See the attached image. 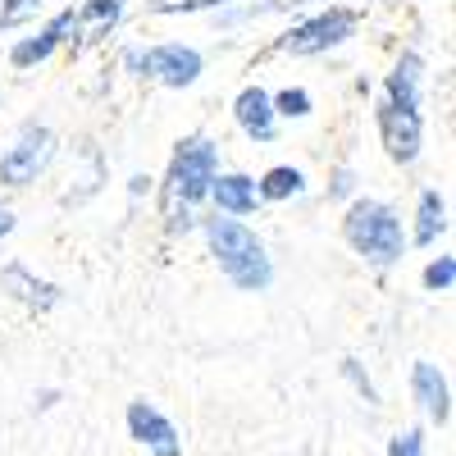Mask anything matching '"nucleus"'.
<instances>
[{"label": "nucleus", "instance_id": "nucleus-1", "mask_svg": "<svg viewBox=\"0 0 456 456\" xmlns=\"http://www.w3.org/2000/svg\"><path fill=\"white\" fill-rule=\"evenodd\" d=\"M206 238H210V251L219 260V270L228 274V283L242 288V292H265L274 279L270 270V256H265L260 238L251 233L247 224L238 219H206Z\"/></svg>", "mask_w": 456, "mask_h": 456}, {"label": "nucleus", "instance_id": "nucleus-2", "mask_svg": "<svg viewBox=\"0 0 456 456\" xmlns=\"http://www.w3.org/2000/svg\"><path fill=\"white\" fill-rule=\"evenodd\" d=\"M210 183H215V146L206 137H187L169 165V178H165V219L174 233L187 228L192 206L210 192Z\"/></svg>", "mask_w": 456, "mask_h": 456}, {"label": "nucleus", "instance_id": "nucleus-3", "mask_svg": "<svg viewBox=\"0 0 456 456\" xmlns=\"http://www.w3.org/2000/svg\"><path fill=\"white\" fill-rule=\"evenodd\" d=\"M342 233L370 265H393L402 256V219L384 201H356L342 219Z\"/></svg>", "mask_w": 456, "mask_h": 456}, {"label": "nucleus", "instance_id": "nucleus-4", "mask_svg": "<svg viewBox=\"0 0 456 456\" xmlns=\"http://www.w3.org/2000/svg\"><path fill=\"white\" fill-rule=\"evenodd\" d=\"M55 156V133L51 128H23V137L0 156V183H10V187H28L37 174H42Z\"/></svg>", "mask_w": 456, "mask_h": 456}, {"label": "nucleus", "instance_id": "nucleus-5", "mask_svg": "<svg viewBox=\"0 0 456 456\" xmlns=\"http://www.w3.org/2000/svg\"><path fill=\"white\" fill-rule=\"evenodd\" d=\"M352 28H356V14H352V10L315 14V19H306L301 28H292V32L283 37V51H288V55H320V51H329V46H338V42H347Z\"/></svg>", "mask_w": 456, "mask_h": 456}, {"label": "nucleus", "instance_id": "nucleus-6", "mask_svg": "<svg viewBox=\"0 0 456 456\" xmlns=\"http://www.w3.org/2000/svg\"><path fill=\"white\" fill-rule=\"evenodd\" d=\"M128 64L137 73H151V78H160L165 87H187V83H197V73H201V55L192 46H156V51H133Z\"/></svg>", "mask_w": 456, "mask_h": 456}, {"label": "nucleus", "instance_id": "nucleus-7", "mask_svg": "<svg viewBox=\"0 0 456 456\" xmlns=\"http://www.w3.org/2000/svg\"><path fill=\"white\" fill-rule=\"evenodd\" d=\"M128 434H133L151 456H183V434L174 429L169 415L156 411L146 397L128 402Z\"/></svg>", "mask_w": 456, "mask_h": 456}, {"label": "nucleus", "instance_id": "nucleus-8", "mask_svg": "<svg viewBox=\"0 0 456 456\" xmlns=\"http://www.w3.org/2000/svg\"><path fill=\"white\" fill-rule=\"evenodd\" d=\"M379 133H384V146H388V156L397 165H411L415 156H420V110H406V105H393L384 101V110H379Z\"/></svg>", "mask_w": 456, "mask_h": 456}, {"label": "nucleus", "instance_id": "nucleus-9", "mask_svg": "<svg viewBox=\"0 0 456 456\" xmlns=\"http://www.w3.org/2000/svg\"><path fill=\"white\" fill-rule=\"evenodd\" d=\"M411 393H415V402L425 406V415H429L434 425H447V420H452V388H447V379H443L438 365L415 361V370H411Z\"/></svg>", "mask_w": 456, "mask_h": 456}, {"label": "nucleus", "instance_id": "nucleus-10", "mask_svg": "<svg viewBox=\"0 0 456 456\" xmlns=\"http://www.w3.org/2000/svg\"><path fill=\"white\" fill-rule=\"evenodd\" d=\"M0 288H5L10 297H19L23 306H32V311H51V306H60V288L55 283H46V279H37L28 265H5V270H0Z\"/></svg>", "mask_w": 456, "mask_h": 456}, {"label": "nucleus", "instance_id": "nucleus-11", "mask_svg": "<svg viewBox=\"0 0 456 456\" xmlns=\"http://www.w3.org/2000/svg\"><path fill=\"white\" fill-rule=\"evenodd\" d=\"M233 114H238V124H242L247 137H256V142H270L274 137V101H270V92L247 87L233 101Z\"/></svg>", "mask_w": 456, "mask_h": 456}, {"label": "nucleus", "instance_id": "nucleus-12", "mask_svg": "<svg viewBox=\"0 0 456 456\" xmlns=\"http://www.w3.org/2000/svg\"><path fill=\"white\" fill-rule=\"evenodd\" d=\"M210 192H215L219 210H228V215H251V210H256V183H251L247 174H224V178H215Z\"/></svg>", "mask_w": 456, "mask_h": 456}, {"label": "nucleus", "instance_id": "nucleus-13", "mask_svg": "<svg viewBox=\"0 0 456 456\" xmlns=\"http://www.w3.org/2000/svg\"><path fill=\"white\" fill-rule=\"evenodd\" d=\"M69 32H73V10H64L60 19H51V23L42 28V37H37V42H23V46H14V55H10V60H14L19 69H23V64H32V60H46V55H51V51L64 42Z\"/></svg>", "mask_w": 456, "mask_h": 456}, {"label": "nucleus", "instance_id": "nucleus-14", "mask_svg": "<svg viewBox=\"0 0 456 456\" xmlns=\"http://www.w3.org/2000/svg\"><path fill=\"white\" fill-rule=\"evenodd\" d=\"M420 55H402V64L388 73V101L393 105H406V110H415L420 105Z\"/></svg>", "mask_w": 456, "mask_h": 456}, {"label": "nucleus", "instance_id": "nucleus-15", "mask_svg": "<svg viewBox=\"0 0 456 456\" xmlns=\"http://www.w3.org/2000/svg\"><path fill=\"white\" fill-rule=\"evenodd\" d=\"M415 219H420V224H415V242L429 247L443 228H447V206H443V197H438V192H425V197H420V215H415Z\"/></svg>", "mask_w": 456, "mask_h": 456}, {"label": "nucleus", "instance_id": "nucleus-16", "mask_svg": "<svg viewBox=\"0 0 456 456\" xmlns=\"http://www.w3.org/2000/svg\"><path fill=\"white\" fill-rule=\"evenodd\" d=\"M301 183H306V178H301L297 169L279 165V169L265 174V183H260V197H265V201H288V197H297V192H301Z\"/></svg>", "mask_w": 456, "mask_h": 456}, {"label": "nucleus", "instance_id": "nucleus-17", "mask_svg": "<svg viewBox=\"0 0 456 456\" xmlns=\"http://www.w3.org/2000/svg\"><path fill=\"white\" fill-rule=\"evenodd\" d=\"M119 10H124V0H87L83 10H73V28L87 23L92 32H105L114 19H119Z\"/></svg>", "mask_w": 456, "mask_h": 456}, {"label": "nucleus", "instance_id": "nucleus-18", "mask_svg": "<svg viewBox=\"0 0 456 456\" xmlns=\"http://www.w3.org/2000/svg\"><path fill=\"white\" fill-rule=\"evenodd\" d=\"M42 10V0H5V10H0V28H19L28 19H37Z\"/></svg>", "mask_w": 456, "mask_h": 456}, {"label": "nucleus", "instance_id": "nucleus-19", "mask_svg": "<svg viewBox=\"0 0 456 456\" xmlns=\"http://www.w3.org/2000/svg\"><path fill=\"white\" fill-rule=\"evenodd\" d=\"M452 279H456V260L452 256H438L429 270H425V288H434V292H447Z\"/></svg>", "mask_w": 456, "mask_h": 456}, {"label": "nucleus", "instance_id": "nucleus-20", "mask_svg": "<svg viewBox=\"0 0 456 456\" xmlns=\"http://www.w3.org/2000/svg\"><path fill=\"white\" fill-rule=\"evenodd\" d=\"M388 456H425V434L420 429H402L397 438H388Z\"/></svg>", "mask_w": 456, "mask_h": 456}, {"label": "nucleus", "instance_id": "nucleus-21", "mask_svg": "<svg viewBox=\"0 0 456 456\" xmlns=\"http://www.w3.org/2000/svg\"><path fill=\"white\" fill-rule=\"evenodd\" d=\"M274 105H279V114H288V119H301V114H311V96L301 92V87H288Z\"/></svg>", "mask_w": 456, "mask_h": 456}, {"label": "nucleus", "instance_id": "nucleus-22", "mask_svg": "<svg viewBox=\"0 0 456 456\" xmlns=\"http://www.w3.org/2000/svg\"><path fill=\"white\" fill-rule=\"evenodd\" d=\"M342 374H347L352 384L361 388V397H365L370 406H379V393H374V384H370V374L361 370V361H352V356H347V361H342Z\"/></svg>", "mask_w": 456, "mask_h": 456}, {"label": "nucleus", "instance_id": "nucleus-23", "mask_svg": "<svg viewBox=\"0 0 456 456\" xmlns=\"http://www.w3.org/2000/svg\"><path fill=\"white\" fill-rule=\"evenodd\" d=\"M206 5H219V0H151L156 14H178V10H206Z\"/></svg>", "mask_w": 456, "mask_h": 456}, {"label": "nucleus", "instance_id": "nucleus-24", "mask_svg": "<svg viewBox=\"0 0 456 456\" xmlns=\"http://www.w3.org/2000/svg\"><path fill=\"white\" fill-rule=\"evenodd\" d=\"M10 228H14V215H10V206H0V238H5Z\"/></svg>", "mask_w": 456, "mask_h": 456}]
</instances>
